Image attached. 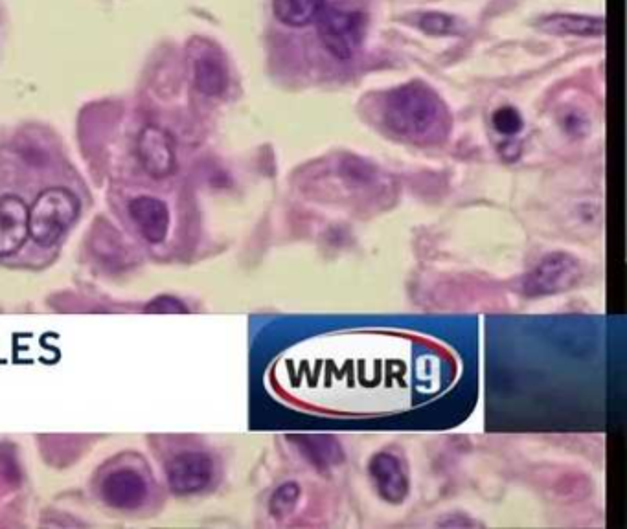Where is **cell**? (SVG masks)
<instances>
[{
    "label": "cell",
    "instance_id": "cell-4",
    "mask_svg": "<svg viewBox=\"0 0 627 529\" xmlns=\"http://www.w3.org/2000/svg\"><path fill=\"white\" fill-rule=\"evenodd\" d=\"M212 480V460L203 452H183L168 465V484L177 495H194Z\"/></svg>",
    "mask_w": 627,
    "mask_h": 529
},
{
    "label": "cell",
    "instance_id": "cell-5",
    "mask_svg": "<svg viewBox=\"0 0 627 529\" xmlns=\"http://www.w3.org/2000/svg\"><path fill=\"white\" fill-rule=\"evenodd\" d=\"M137 153L142 166L153 179H164L175 169L173 138L160 127L149 125L140 133Z\"/></svg>",
    "mask_w": 627,
    "mask_h": 529
},
{
    "label": "cell",
    "instance_id": "cell-14",
    "mask_svg": "<svg viewBox=\"0 0 627 529\" xmlns=\"http://www.w3.org/2000/svg\"><path fill=\"white\" fill-rule=\"evenodd\" d=\"M420 28L429 35H453L458 34V23L455 17L447 13L429 12L420 17Z\"/></svg>",
    "mask_w": 627,
    "mask_h": 529
},
{
    "label": "cell",
    "instance_id": "cell-9",
    "mask_svg": "<svg viewBox=\"0 0 627 529\" xmlns=\"http://www.w3.org/2000/svg\"><path fill=\"white\" fill-rule=\"evenodd\" d=\"M537 26L556 35H580V37H598L604 35V17L591 15H574V13H554L537 21Z\"/></svg>",
    "mask_w": 627,
    "mask_h": 529
},
{
    "label": "cell",
    "instance_id": "cell-3",
    "mask_svg": "<svg viewBox=\"0 0 627 529\" xmlns=\"http://www.w3.org/2000/svg\"><path fill=\"white\" fill-rule=\"evenodd\" d=\"M319 37L322 45L330 50L331 56L339 61H348L363 37V15L346 12L339 8H322L319 19Z\"/></svg>",
    "mask_w": 627,
    "mask_h": 529
},
{
    "label": "cell",
    "instance_id": "cell-1",
    "mask_svg": "<svg viewBox=\"0 0 627 529\" xmlns=\"http://www.w3.org/2000/svg\"><path fill=\"white\" fill-rule=\"evenodd\" d=\"M80 214V201L65 188L41 193L28 210V232L39 247H54Z\"/></svg>",
    "mask_w": 627,
    "mask_h": 529
},
{
    "label": "cell",
    "instance_id": "cell-6",
    "mask_svg": "<svg viewBox=\"0 0 627 529\" xmlns=\"http://www.w3.org/2000/svg\"><path fill=\"white\" fill-rule=\"evenodd\" d=\"M28 232V206L15 195L0 197V258L23 247Z\"/></svg>",
    "mask_w": 627,
    "mask_h": 529
},
{
    "label": "cell",
    "instance_id": "cell-11",
    "mask_svg": "<svg viewBox=\"0 0 627 529\" xmlns=\"http://www.w3.org/2000/svg\"><path fill=\"white\" fill-rule=\"evenodd\" d=\"M324 0H273L276 19L285 26L302 28L319 19Z\"/></svg>",
    "mask_w": 627,
    "mask_h": 529
},
{
    "label": "cell",
    "instance_id": "cell-12",
    "mask_svg": "<svg viewBox=\"0 0 627 529\" xmlns=\"http://www.w3.org/2000/svg\"><path fill=\"white\" fill-rule=\"evenodd\" d=\"M576 274V265L567 256H552L539 269L532 282L537 283L541 291H558L570 285V280Z\"/></svg>",
    "mask_w": 627,
    "mask_h": 529
},
{
    "label": "cell",
    "instance_id": "cell-10",
    "mask_svg": "<svg viewBox=\"0 0 627 529\" xmlns=\"http://www.w3.org/2000/svg\"><path fill=\"white\" fill-rule=\"evenodd\" d=\"M372 476L376 480L377 487L381 491V495L388 498L390 502H399L403 496L407 495L409 485H407V476L403 473L401 465L396 458L381 454L372 460Z\"/></svg>",
    "mask_w": 627,
    "mask_h": 529
},
{
    "label": "cell",
    "instance_id": "cell-8",
    "mask_svg": "<svg viewBox=\"0 0 627 529\" xmlns=\"http://www.w3.org/2000/svg\"><path fill=\"white\" fill-rule=\"evenodd\" d=\"M129 214L135 225L140 228L142 236L149 243H160L168 234L170 212L168 206L155 197H137L129 204Z\"/></svg>",
    "mask_w": 627,
    "mask_h": 529
},
{
    "label": "cell",
    "instance_id": "cell-2",
    "mask_svg": "<svg viewBox=\"0 0 627 529\" xmlns=\"http://www.w3.org/2000/svg\"><path fill=\"white\" fill-rule=\"evenodd\" d=\"M440 103L429 87L411 83L388 96L387 122L399 135L422 136L436 124Z\"/></svg>",
    "mask_w": 627,
    "mask_h": 529
},
{
    "label": "cell",
    "instance_id": "cell-7",
    "mask_svg": "<svg viewBox=\"0 0 627 529\" xmlns=\"http://www.w3.org/2000/svg\"><path fill=\"white\" fill-rule=\"evenodd\" d=\"M103 500L116 509H137L148 495L146 482L133 471L109 474L102 485Z\"/></svg>",
    "mask_w": 627,
    "mask_h": 529
},
{
    "label": "cell",
    "instance_id": "cell-13",
    "mask_svg": "<svg viewBox=\"0 0 627 529\" xmlns=\"http://www.w3.org/2000/svg\"><path fill=\"white\" fill-rule=\"evenodd\" d=\"M227 70L214 56H203L195 63V83L197 89L208 96H217L227 89Z\"/></svg>",
    "mask_w": 627,
    "mask_h": 529
},
{
    "label": "cell",
    "instance_id": "cell-15",
    "mask_svg": "<svg viewBox=\"0 0 627 529\" xmlns=\"http://www.w3.org/2000/svg\"><path fill=\"white\" fill-rule=\"evenodd\" d=\"M493 125L501 135H517L523 129V118L513 107H501L493 114Z\"/></svg>",
    "mask_w": 627,
    "mask_h": 529
}]
</instances>
